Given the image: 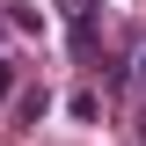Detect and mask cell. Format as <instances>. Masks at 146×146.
I'll use <instances>...</instances> for the list:
<instances>
[{"instance_id":"obj_1","label":"cell","mask_w":146,"mask_h":146,"mask_svg":"<svg viewBox=\"0 0 146 146\" xmlns=\"http://www.w3.org/2000/svg\"><path fill=\"white\" fill-rule=\"evenodd\" d=\"M58 15H66V29H73V51L95 58V0H58Z\"/></svg>"},{"instance_id":"obj_2","label":"cell","mask_w":146,"mask_h":146,"mask_svg":"<svg viewBox=\"0 0 146 146\" xmlns=\"http://www.w3.org/2000/svg\"><path fill=\"white\" fill-rule=\"evenodd\" d=\"M22 80H15V66H7V58H0V102H7V95H15Z\"/></svg>"},{"instance_id":"obj_3","label":"cell","mask_w":146,"mask_h":146,"mask_svg":"<svg viewBox=\"0 0 146 146\" xmlns=\"http://www.w3.org/2000/svg\"><path fill=\"white\" fill-rule=\"evenodd\" d=\"M139 88H146V44H139Z\"/></svg>"},{"instance_id":"obj_4","label":"cell","mask_w":146,"mask_h":146,"mask_svg":"<svg viewBox=\"0 0 146 146\" xmlns=\"http://www.w3.org/2000/svg\"><path fill=\"white\" fill-rule=\"evenodd\" d=\"M139 146H146V124H139Z\"/></svg>"}]
</instances>
